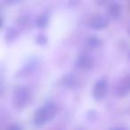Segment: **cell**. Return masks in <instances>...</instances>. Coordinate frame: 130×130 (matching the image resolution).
Here are the masks:
<instances>
[{
	"label": "cell",
	"mask_w": 130,
	"mask_h": 130,
	"mask_svg": "<svg viewBox=\"0 0 130 130\" xmlns=\"http://www.w3.org/2000/svg\"><path fill=\"white\" fill-rule=\"evenodd\" d=\"M57 107L52 102L46 103L43 107L38 109L34 114V122L37 126H42L55 116Z\"/></svg>",
	"instance_id": "6da1fadb"
},
{
	"label": "cell",
	"mask_w": 130,
	"mask_h": 130,
	"mask_svg": "<svg viewBox=\"0 0 130 130\" xmlns=\"http://www.w3.org/2000/svg\"><path fill=\"white\" fill-rule=\"evenodd\" d=\"M96 117H97V112H96L95 110H89V111L87 112V118H88L89 119H91V120L94 119Z\"/></svg>",
	"instance_id": "5bb4252c"
},
{
	"label": "cell",
	"mask_w": 130,
	"mask_h": 130,
	"mask_svg": "<svg viewBox=\"0 0 130 130\" xmlns=\"http://www.w3.org/2000/svg\"><path fill=\"white\" fill-rule=\"evenodd\" d=\"M62 84L67 87H73L77 84V78L74 75L72 74H67L65 75L61 79Z\"/></svg>",
	"instance_id": "ba28073f"
},
{
	"label": "cell",
	"mask_w": 130,
	"mask_h": 130,
	"mask_svg": "<svg viewBox=\"0 0 130 130\" xmlns=\"http://www.w3.org/2000/svg\"><path fill=\"white\" fill-rule=\"evenodd\" d=\"M108 13L112 17L119 16L121 13V5L116 1L110 2L108 6Z\"/></svg>",
	"instance_id": "52a82bcc"
},
{
	"label": "cell",
	"mask_w": 130,
	"mask_h": 130,
	"mask_svg": "<svg viewBox=\"0 0 130 130\" xmlns=\"http://www.w3.org/2000/svg\"><path fill=\"white\" fill-rule=\"evenodd\" d=\"M47 41H48V39H47V37L45 34H38L36 37V42L38 45H45Z\"/></svg>",
	"instance_id": "7c38bea8"
},
{
	"label": "cell",
	"mask_w": 130,
	"mask_h": 130,
	"mask_svg": "<svg viewBox=\"0 0 130 130\" xmlns=\"http://www.w3.org/2000/svg\"><path fill=\"white\" fill-rule=\"evenodd\" d=\"M110 130H128V129H127V127H126V126H118L112 127Z\"/></svg>",
	"instance_id": "2e32d148"
},
{
	"label": "cell",
	"mask_w": 130,
	"mask_h": 130,
	"mask_svg": "<svg viewBox=\"0 0 130 130\" xmlns=\"http://www.w3.org/2000/svg\"><path fill=\"white\" fill-rule=\"evenodd\" d=\"M108 23H109V19L105 15H102V14L94 15L91 19V22H90L91 27L96 29H103V28H105L108 25Z\"/></svg>",
	"instance_id": "5b68a950"
},
{
	"label": "cell",
	"mask_w": 130,
	"mask_h": 130,
	"mask_svg": "<svg viewBox=\"0 0 130 130\" xmlns=\"http://www.w3.org/2000/svg\"><path fill=\"white\" fill-rule=\"evenodd\" d=\"M17 31L13 27H9L6 29V34H5V38L7 42H12L16 38Z\"/></svg>",
	"instance_id": "8fae6325"
},
{
	"label": "cell",
	"mask_w": 130,
	"mask_h": 130,
	"mask_svg": "<svg viewBox=\"0 0 130 130\" xmlns=\"http://www.w3.org/2000/svg\"><path fill=\"white\" fill-rule=\"evenodd\" d=\"M29 22V19L26 16H21L20 18L18 19V23L20 25H26V24Z\"/></svg>",
	"instance_id": "4fadbf2b"
},
{
	"label": "cell",
	"mask_w": 130,
	"mask_h": 130,
	"mask_svg": "<svg viewBox=\"0 0 130 130\" xmlns=\"http://www.w3.org/2000/svg\"><path fill=\"white\" fill-rule=\"evenodd\" d=\"M130 88V81H129V76L126 74L125 77L121 78L119 81V85L117 87V90H116V94L119 96H125L128 94Z\"/></svg>",
	"instance_id": "277c9868"
},
{
	"label": "cell",
	"mask_w": 130,
	"mask_h": 130,
	"mask_svg": "<svg viewBox=\"0 0 130 130\" xmlns=\"http://www.w3.org/2000/svg\"><path fill=\"white\" fill-rule=\"evenodd\" d=\"M86 42L92 48H96V47H98L101 45V39L95 35H91V36L87 37V39H86Z\"/></svg>",
	"instance_id": "30bf717a"
},
{
	"label": "cell",
	"mask_w": 130,
	"mask_h": 130,
	"mask_svg": "<svg viewBox=\"0 0 130 130\" xmlns=\"http://www.w3.org/2000/svg\"><path fill=\"white\" fill-rule=\"evenodd\" d=\"M49 22V15L47 13H41L36 19V25L38 28H45Z\"/></svg>",
	"instance_id": "9c48e42d"
},
{
	"label": "cell",
	"mask_w": 130,
	"mask_h": 130,
	"mask_svg": "<svg viewBox=\"0 0 130 130\" xmlns=\"http://www.w3.org/2000/svg\"><path fill=\"white\" fill-rule=\"evenodd\" d=\"M2 25H3V19H2V17L0 16V28H1Z\"/></svg>",
	"instance_id": "e0dca14e"
},
{
	"label": "cell",
	"mask_w": 130,
	"mask_h": 130,
	"mask_svg": "<svg viewBox=\"0 0 130 130\" xmlns=\"http://www.w3.org/2000/svg\"><path fill=\"white\" fill-rule=\"evenodd\" d=\"M107 88H108V81L105 78H100L95 82L93 87L92 94L94 98L96 100H100L105 96L107 93Z\"/></svg>",
	"instance_id": "3957f363"
},
{
	"label": "cell",
	"mask_w": 130,
	"mask_h": 130,
	"mask_svg": "<svg viewBox=\"0 0 130 130\" xmlns=\"http://www.w3.org/2000/svg\"><path fill=\"white\" fill-rule=\"evenodd\" d=\"M6 130H22V127L17 124H13L10 126H8Z\"/></svg>",
	"instance_id": "9a60e30c"
},
{
	"label": "cell",
	"mask_w": 130,
	"mask_h": 130,
	"mask_svg": "<svg viewBox=\"0 0 130 130\" xmlns=\"http://www.w3.org/2000/svg\"><path fill=\"white\" fill-rule=\"evenodd\" d=\"M76 64L78 68L87 70L93 67L94 61H93V58L91 57V56L87 55V54H81V55L78 56V59H77Z\"/></svg>",
	"instance_id": "8992f818"
},
{
	"label": "cell",
	"mask_w": 130,
	"mask_h": 130,
	"mask_svg": "<svg viewBox=\"0 0 130 130\" xmlns=\"http://www.w3.org/2000/svg\"><path fill=\"white\" fill-rule=\"evenodd\" d=\"M30 101V90L27 87H20L14 91L13 104L16 108H24Z\"/></svg>",
	"instance_id": "7a4b0ae2"
}]
</instances>
